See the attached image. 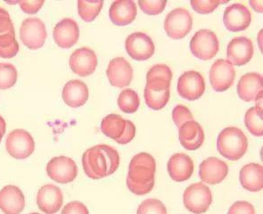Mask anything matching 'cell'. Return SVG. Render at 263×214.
Wrapping results in <instances>:
<instances>
[{"label":"cell","instance_id":"f546056e","mask_svg":"<svg viewBox=\"0 0 263 214\" xmlns=\"http://www.w3.org/2000/svg\"><path fill=\"white\" fill-rule=\"evenodd\" d=\"M245 124L253 136L262 137V108L256 106L250 108L245 115Z\"/></svg>","mask_w":263,"mask_h":214},{"label":"cell","instance_id":"3957f363","mask_svg":"<svg viewBox=\"0 0 263 214\" xmlns=\"http://www.w3.org/2000/svg\"><path fill=\"white\" fill-rule=\"evenodd\" d=\"M248 140L239 128L228 127L219 133L217 149L219 154L230 161L241 159L247 153Z\"/></svg>","mask_w":263,"mask_h":214},{"label":"cell","instance_id":"7bdbcfd3","mask_svg":"<svg viewBox=\"0 0 263 214\" xmlns=\"http://www.w3.org/2000/svg\"><path fill=\"white\" fill-rule=\"evenodd\" d=\"M262 1H253L251 0L250 1V5L251 7H253V10L256 11L258 13H262Z\"/></svg>","mask_w":263,"mask_h":214},{"label":"cell","instance_id":"d6a6232c","mask_svg":"<svg viewBox=\"0 0 263 214\" xmlns=\"http://www.w3.org/2000/svg\"><path fill=\"white\" fill-rule=\"evenodd\" d=\"M17 70L10 63H0V89L14 87L17 82Z\"/></svg>","mask_w":263,"mask_h":214},{"label":"cell","instance_id":"e0dca14e","mask_svg":"<svg viewBox=\"0 0 263 214\" xmlns=\"http://www.w3.org/2000/svg\"><path fill=\"white\" fill-rule=\"evenodd\" d=\"M251 22V12L245 5L233 4L225 9L223 23L228 31L232 32L245 31L249 27Z\"/></svg>","mask_w":263,"mask_h":214},{"label":"cell","instance_id":"8d00e7d4","mask_svg":"<svg viewBox=\"0 0 263 214\" xmlns=\"http://www.w3.org/2000/svg\"><path fill=\"white\" fill-rule=\"evenodd\" d=\"M172 120L178 128H180L184 123L194 120L192 112L186 106L183 105L176 106L172 111Z\"/></svg>","mask_w":263,"mask_h":214},{"label":"cell","instance_id":"d590c367","mask_svg":"<svg viewBox=\"0 0 263 214\" xmlns=\"http://www.w3.org/2000/svg\"><path fill=\"white\" fill-rule=\"evenodd\" d=\"M139 6L145 14L148 15H157L164 10L167 1L165 0H141L139 1Z\"/></svg>","mask_w":263,"mask_h":214},{"label":"cell","instance_id":"f35d334b","mask_svg":"<svg viewBox=\"0 0 263 214\" xmlns=\"http://www.w3.org/2000/svg\"><path fill=\"white\" fill-rule=\"evenodd\" d=\"M228 214H255V209L249 202L237 201L230 206Z\"/></svg>","mask_w":263,"mask_h":214},{"label":"cell","instance_id":"52a82bcc","mask_svg":"<svg viewBox=\"0 0 263 214\" xmlns=\"http://www.w3.org/2000/svg\"><path fill=\"white\" fill-rule=\"evenodd\" d=\"M19 52V44L15 37L14 24L10 14L0 7V57L11 59Z\"/></svg>","mask_w":263,"mask_h":214},{"label":"cell","instance_id":"4fadbf2b","mask_svg":"<svg viewBox=\"0 0 263 214\" xmlns=\"http://www.w3.org/2000/svg\"><path fill=\"white\" fill-rule=\"evenodd\" d=\"M177 89L183 99L195 101L199 99L205 91L204 79L198 71H186L179 77Z\"/></svg>","mask_w":263,"mask_h":214},{"label":"cell","instance_id":"484cf974","mask_svg":"<svg viewBox=\"0 0 263 214\" xmlns=\"http://www.w3.org/2000/svg\"><path fill=\"white\" fill-rule=\"evenodd\" d=\"M138 14L137 5L132 0H119L112 2L109 10V17L117 26L132 24Z\"/></svg>","mask_w":263,"mask_h":214},{"label":"cell","instance_id":"4dcf8cb0","mask_svg":"<svg viewBox=\"0 0 263 214\" xmlns=\"http://www.w3.org/2000/svg\"><path fill=\"white\" fill-rule=\"evenodd\" d=\"M117 103L122 112L125 113H134L139 109L140 100L135 90L127 89L121 92Z\"/></svg>","mask_w":263,"mask_h":214},{"label":"cell","instance_id":"60d3db41","mask_svg":"<svg viewBox=\"0 0 263 214\" xmlns=\"http://www.w3.org/2000/svg\"><path fill=\"white\" fill-rule=\"evenodd\" d=\"M136 136V126L134 123L126 120V129H125L124 133L118 140H116V142L120 145H127L128 143L133 140Z\"/></svg>","mask_w":263,"mask_h":214},{"label":"cell","instance_id":"277c9868","mask_svg":"<svg viewBox=\"0 0 263 214\" xmlns=\"http://www.w3.org/2000/svg\"><path fill=\"white\" fill-rule=\"evenodd\" d=\"M183 202L185 207L193 213H204L213 203V194L202 182L191 184L184 192Z\"/></svg>","mask_w":263,"mask_h":214},{"label":"cell","instance_id":"ac0fdd59","mask_svg":"<svg viewBox=\"0 0 263 214\" xmlns=\"http://www.w3.org/2000/svg\"><path fill=\"white\" fill-rule=\"evenodd\" d=\"M254 53L253 41L247 37H234L227 48L228 61L232 65L243 66L248 64Z\"/></svg>","mask_w":263,"mask_h":214},{"label":"cell","instance_id":"f6af8a7d","mask_svg":"<svg viewBox=\"0 0 263 214\" xmlns=\"http://www.w3.org/2000/svg\"><path fill=\"white\" fill-rule=\"evenodd\" d=\"M30 214H40V213H37V212H32V213H30Z\"/></svg>","mask_w":263,"mask_h":214},{"label":"cell","instance_id":"4316f807","mask_svg":"<svg viewBox=\"0 0 263 214\" xmlns=\"http://www.w3.org/2000/svg\"><path fill=\"white\" fill-rule=\"evenodd\" d=\"M62 96L64 103L71 108L81 107L88 101V86L80 80H71L64 85Z\"/></svg>","mask_w":263,"mask_h":214},{"label":"cell","instance_id":"8992f818","mask_svg":"<svg viewBox=\"0 0 263 214\" xmlns=\"http://www.w3.org/2000/svg\"><path fill=\"white\" fill-rule=\"evenodd\" d=\"M219 43L217 35L210 30H200L196 32L190 41V50L201 60L213 59L219 52Z\"/></svg>","mask_w":263,"mask_h":214},{"label":"cell","instance_id":"cb8c5ba5","mask_svg":"<svg viewBox=\"0 0 263 214\" xmlns=\"http://www.w3.org/2000/svg\"><path fill=\"white\" fill-rule=\"evenodd\" d=\"M179 130V140L181 146L189 151L200 148L204 142V132L199 123L195 120L184 123Z\"/></svg>","mask_w":263,"mask_h":214},{"label":"cell","instance_id":"9a60e30c","mask_svg":"<svg viewBox=\"0 0 263 214\" xmlns=\"http://www.w3.org/2000/svg\"><path fill=\"white\" fill-rule=\"evenodd\" d=\"M36 203L39 209L45 214H55L63 205L64 194L58 186L47 184L37 191Z\"/></svg>","mask_w":263,"mask_h":214},{"label":"cell","instance_id":"30bf717a","mask_svg":"<svg viewBox=\"0 0 263 214\" xmlns=\"http://www.w3.org/2000/svg\"><path fill=\"white\" fill-rule=\"evenodd\" d=\"M171 82L163 79L146 80L145 88V101L146 106L153 110H161L165 107L170 100Z\"/></svg>","mask_w":263,"mask_h":214},{"label":"cell","instance_id":"5b68a950","mask_svg":"<svg viewBox=\"0 0 263 214\" xmlns=\"http://www.w3.org/2000/svg\"><path fill=\"white\" fill-rule=\"evenodd\" d=\"M6 148L11 157L24 160L31 157L35 150V142L30 132L23 129L11 131L6 140Z\"/></svg>","mask_w":263,"mask_h":214},{"label":"cell","instance_id":"d4e9b609","mask_svg":"<svg viewBox=\"0 0 263 214\" xmlns=\"http://www.w3.org/2000/svg\"><path fill=\"white\" fill-rule=\"evenodd\" d=\"M262 76L257 72L243 75L237 83V95L245 102L255 101L257 96L262 93Z\"/></svg>","mask_w":263,"mask_h":214},{"label":"cell","instance_id":"ba28073f","mask_svg":"<svg viewBox=\"0 0 263 214\" xmlns=\"http://www.w3.org/2000/svg\"><path fill=\"white\" fill-rule=\"evenodd\" d=\"M192 27V15L189 10L182 7L171 11L164 20L166 34L173 40H181L186 37Z\"/></svg>","mask_w":263,"mask_h":214},{"label":"cell","instance_id":"9c48e42d","mask_svg":"<svg viewBox=\"0 0 263 214\" xmlns=\"http://www.w3.org/2000/svg\"><path fill=\"white\" fill-rule=\"evenodd\" d=\"M20 37L24 46L31 50L42 48L47 37L44 22L37 17H30L22 23Z\"/></svg>","mask_w":263,"mask_h":214},{"label":"cell","instance_id":"b9f144b4","mask_svg":"<svg viewBox=\"0 0 263 214\" xmlns=\"http://www.w3.org/2000/svg\"><path fill=\"white\" fill-rule=\"evenodd\" d=\"M44 1H19L21 9L28 14H37L41 10V7L44 5Z\"/></svg>","mask_w":263,"mask_h":214},{"label":"cell","instance_id":"74e56055","mask_svg":"<svg viewBox=\"0 0 263 214\" xmlns=\"http://www.w3.org/2000/svg\"><path fill=\"white\" fill-rule=\"evenodd\" d=\"M159 78L163 79L167 82H171L172 80V71L169 66L166 65H155L149 69L146 74V80L149 79Z\"/></svg>","mask_w":263,"mask_h":214},{"label":"cell","instance_id":"83f0119b","mask_svg":"<svg viewBox=\"0 0 263 214\" xmlns=\"http://www.w3.org/2000/svg\"><path fill=\"white\" fill-rule=\"evenodd\" d=\"M240 183L250 192H259L263 187V167L259 163H248L240 170Z\"/></svg>","mask_w":263,"mask_h":214},{"label":"cell","instance_id":"7402d4cb","mask_svg":"<svg viewBox=\"0 0 263 214\" xmlns=\"http://www.w3.org/2000/svg\"><path fill=\"white\" fill-rule=\"evenodd\" d=\"M54 40L62 48H71L77 43L80 37V28L71 18H64L54 29Z\"/></svg>","mask_w":263,"mask_h":214},{"label":"cell","instance_id":"836d02e7","mask_svg":"<svg viewBox=\"0 0 263 214\" xmlns=\"http://www.w3.org/2000/svg\"><path fill=\"white\" fill-rule=\"evenodd\" d=\"M137 214H167V209L161 201L149 198L139 204Z\"/></svg>","mask_w":263,"mask_h":214},{"label":"cell","instance_id":"1f68e13d","mask_svg":"<svg viewBox=\"0 0 263 214\" xmlns=\"http://www.w3.org/2000/svg\"><path fill=\"white\" fill-rule=\"evenodd\" d=\"M104 6L103 1H78V12L82 20L90 23L98 17Z\"/></svg>","mask_w":263,"mask_h":214},{"label":"cell","instance_id":"7a4b0ae2","mask_svg":"<svg viewBox=\"0 0 263 214\" xmlns=\"http://www.w3.org/2000/svg\"><path fill=\"white\" fill-rule=\"evenodd\" d=\"M156 162L147 153H139L132 158L128 165L127 187L137 196L147 194L155 186Z\"/></svg>","mask_w":263,"mask_h":214},{"label":"cell","instance_id":"2e32d148","mask_svg":"<svg viewBox=\"0 0 263 214\" xmlns=\"http://www.w3.org/2000/svg\"><path fill=\"white\" fill-rule=\"evenodd\" d=\"M69 65L75 74L87 77L96 71L98 66V56L91 48L85 47L78 48L71 54Z\"/></svg>","mask_w":263,"mask_h":214},{"label":"cell","instance_id":"d6986e66","mask_svg":"<svg viewBox=\"0 0 263 214\" xmlns=\"http://www.w3.org/2000/svg\"><path fill=\"white\" fill-rule=\"evenodd\" d=\"M228 174V164L217 157H209L200 164L199 176L203 183L209 185L221 183Z\"/></svg>","mask_w":263,"mask_h":214},{"label":"cell","instance_id":"ee69618b","mask_svg":"<svg viewBox=\"0 0 263 214\" xmlns=\"http://www.w3.org/2000/svg\"><path fill=\"white\" fill-rule=\"evenodd\" d=\"M6 129H7L6 122H5L3 117L0 116V143H1V140L3 139V136L6 133Z\"/></svg>","mask_w":263,"mask_h":214},{"label":"cell","instance_id":"603a6c76","mask_svg":"<svg viewBox=\"0 0 263 214\" xmlns=\"http://www.w3.org/2000/svg\"><path fill=\"white\" fill-rule=\"evenodd\" d=\"M167 169L172 180L177 182H183L191 178L195 165L191 157L186 153H179L170 158Z\"/></svg>","mask_w":263,"mask_h":214},{"label":"cell","instance_id":"e575fe53","mask_svg":"<svg viewBox=\"0 0 263 214\" xmlns=\"http://www.w3.org/2000/svg\"><path fill=\"white\" fill-rule=\"evenodd\" d=\"M227 1H218V0H192L190 5L196 13L201 14H207L213 13V11L219 7L220 4H226Z\"/></svg>","mask_w":263,"mask_h":214},{"label":"cell","instance_id":"f1b7e54d","mask_svg":"<svg viewBox=\"0 0 263 214\" xmlns=\"http://www.w3.org/2000/svg\"><path fill=\"white\" fill-rule=\"evenodd\" d=\"M126 129V120L122 116L111 113L105 116L101 122V131L111 140H118Z\"/></svg>","mask_w":263,"mask_h":214},{"label":"cell","instance_id":"6da1fadb","mask_svg":"<svg viewBox=\"0 0 263 214\" xmlns=\"http://www.w3.org/2000/svg\"><path fill=\"white\" fill-rule=\"evenodd\" d=\"M120 164L117 150L108 145H97L82 155L84 172L91 180H101L115 173Z\"/></svg>","mask_w":263,"mask_h":214},{"label":"cell","instance_id":"8fae6325","mask_svg":"<svg viewBox=\"0 0 263 214\" xmlns=\"http://www.w3.org/2000/svg\"><path fill=\"white\" fill-rule=\"evenodd\" d=\"M47 173L51 180L58 183H71L77 177V164L70 157H54L47 163Z\"/></svg>","mask_w":263,"mask_h":214},{"label":"cell","instance_id":"ffe728a7","mask_svg":"<svg viewBox=\"0 0 263 214\" xmlns=\"http://www.w3.org/2000/svg\"><path fill=\"white\" fill-rule=\"evenodd\" d=\"M106 75L111 86L122 89L130 84L133 79V69L125 58L115 57L109 63Z\"/></svg>","mask_w":263,"mask_h":214},{"label":"cell","instance_id":"44dd1931","mask_svg":"<svg viewBox=\"0 0 263 214\" xmlns=\"http://www.w3.org/2000/svg\"><path fill=\"white\" fill-rule=\"evenodd\" d=\"M25 207L23 191L14 185H7L0 190V210L4 214H21Z\"/></svg>","mask_w":263,"mask_h":214},{"label":"cell","instance_id":"5bb4252c","mask_svg":"<svg viewBox=\"0 0 263 214\" xmlns=\"http://www.w3.org/2000/svg\"><path fill=\"white\" fill-rule=\"evenodd\" d=\"M125 48L128 55L137 61H145L155 54V44L152 38L144 32H134L129 35Z\"/></svg>","mask_w":263,"mask_h":214},{"label":"cell","instance_id":"7c38bea8","mask_svg":"<svg viewBox=\"0 0 263 214\" xmlns=\"http://www.w3.org/2000/svg\"><path fill=\"white\" fill-rule=\"evenodd\" d=\"M236 78L234 65L225 59H218L210 70V82L216 92L226 91L233 85Z\"/></svg>","mask_w":263,"mask_h":214},{"label":"cell","instance_id":"ab89813d","mask_svg":"<svg viewBox=\"0 0 263 214\" xmlns=\"http://www.w3.org/2000/svg\"><path fill=\"white\" fill-rule=\"evenodd\" d=\"M61 214H89L88 208L79 201H73L64 206Z\"/></svg>","mask_w":263,"mask_h":214}]
</instances>
